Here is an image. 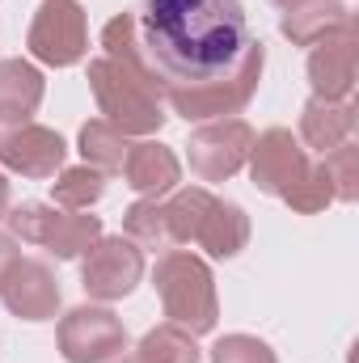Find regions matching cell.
<instances>
[{
  "mask_svg": "<svg viewBox=\"0 0 359 363\" xmlns=\"http://www.w3.org/2000/svg\"><path fill=\"white\" fill-rule=\"evenodd\" d=\"M136 34L144 60L157 72L161 101L165 93L228 81L258 43L250 34L241 0H144Z\"/></svg>",
  "mask_w": 359,
  "mask_h": 363,
  "instance_id": "6da1fadb",
  "label": "cell"
},
{
  "mask_svg": "<svg viewBox=\"0 0 359 363\" xmlns=\"http://www.w3.org/2000/svg\"><path fill=\"white\" fill-rule=\"evenodd\" d=\"M355 68H359V30L355 21H347L343 30H334L321 43H313V55H309L313 97H321V101H351Z\"/></svg>",
  "mask_w": 359,
  "mask_h": 363,
  "instance_id": "30bf717a",
  "label": "cell"
},
{
  "mask_svg": "<svg viewBox=\"0 0 359 363\" xmlns=\"http://www.w3.org/2000/svg\"><path fill=\"white\" fill-rule=\"evenodd\" d=\"M211 203H216V194H211V190H203V186L174 190V199H170V203H161V207H165L170 245H190V241L199 237V228H203V220H207Z\"/></svg>",
  "mask_w": 359,
  "mask_h": 363,
  "instance_id": "d6986e66",
  "label": "cell"
},
{
  "mask_svg": "<svg viewBox=\"0 0 359 363\" xmlns=\"http://www.w3.org/2000/svg\"><path fill=\"white\" fill-rule=\"evenodd\" d=\"M47 81L30 60H0V127L30 123V114L43 106Z\"/></svg>",
  "mask_w": 359,
  "mask_h": 363,
  "instance_id": "2e32d148",
  "label": "cell"
},
{
  "mask_svg": "<svg viewBox=\"0 0 359 363\" xmlns=\"http://www.w3.org/2000/svg\"><path fill=\"white\" fill-rule=\"evenodd\" d=\"M9 216V178L0 174V220Z\"/></svg>",
  "mask_w": 359,
  "mask_h": 363,
  "instance_id": "83f0119b",
  "label": "cell"
},
{
  "mask_svg": "<svg viewBox=\"0 0 359 363\" xmlns=\"http://www.w3.org/2000/svg\"><path fill=\"white\" fill-rule=\"evenodd\" d=\"M17 258H21V250H17V237L0 233V283H4V274L17 267Z\"/></svg>",
  "mask_w": 359,
  "mask_h": 363,
  "instance_id": "4316f807",
  "label": "cell"
},
{
  "mask_svg": "<svg viewBox=\"0 0 359 363\" xmlns=\"http://www.w3.org/2000/svg\"><path fill=\"white\" fill-rule=\"evenodd\" d=\"M60 355L68 363H114L127 351V330L123 321L101 308V304H81L60 321Z\"/></svg>",
  "mask_w": 359,
  "mask_h": 363,
  "instance_id": "ba28073f",
  "label": "cell"
},
{
  "mask_svg": "<svg viewBox=\"0 0 359 363\" xmlns=\"http://www.w3.org/2000/svg\"><path fill=\"white\" fill-rule=\"evenodd\" d=\"M123 228L136 245L148 250H170V228H165V207L157 199H140L123 211Z\"/></svg>",
  "mask_w": 359,
  "mask_h": 363,
  "instance_id": "603a6c76",
  "label": "cell"
},
{
  "mask_svg": "<svg viewBox=\"0 0 359 363\" xmlns=\"http://www.w3.org/2000/svg\"><path fill=\"white\" fill-rule=\"evenodd\" d=\"M347 21H351V13H347L343 0H287L283 17H279V30L292 47H313L326 34L343 30Z\"/></svg>",
  "mask_w": 359,
  "mask_h": 363,
  "instance_id": "9a60e30c",
  "label": "cell"
},
{
  "mask_svg": "<svg viewBox=\"0 0 359 363\" xmlns=\"http://www.w3.org/2000/svg\"><path fill=\"white\" fill-rule=\"evenodd\" d=\"M89 89L97 110L106 114L110 127H118L123 135H153L161 131L165 123V110H161V93L153 85H144L140 77H131L123 64L114 60H93L89 64Z\"/></svg>",
  "mask_w": 359,
  "mask_h": 363,
  "instance_id": "3957f363",
  "label": "cell"
},
{
  "mask_svg": "<svg viewBox=\"0 0 359 363\" xmlns=\"http://www.w3.org/2000/svg\"><path fill=\"white\" fill-rule=\"evenodd\" d=\"M279 4H287V0H279Z\"/></svg>",
  "mask_w": 359,
  "mask_h": 363,
  "instance_id": "f1b7e54d",
  "label": "cell"
},
{
  "mask_svg": "<svg viewBox=\"0 0 359 363\" xmlns=\"http://www.w3.org/2000/svg\"><path fill=\"white\" fill-rule=\"evenodd\" d=\"M254 127L245 118H216L190 135V174L199 182H228L245 169Z\"/></svg>",
  "mask_w": 359,
  "mask_h": 363,
  "instance_id": "9c48e42d",
  "label": "cell"
},
{
  "mask_svg": "<svg viewBox=\"0 0 359 363\" xmlns=\"http://www.w3.org/2000/svg\"><path fill=\"white\" fill-rule=\"evenodd\" d=\"M26 47L38 64L47 68H72L85 60L89 51V26H85V9L77 0H43L34 9Z\"/></svg>",
  "mask_w": 359,
  "mask_h": 363,
  "instance_id": "8992f818",
  "label": "cell"
},
{
  "mask_svg": "<svg viewBox=\"0 0 359 363\" xmlns=\"http://www.w3.org/2000/svg\"><path fill=\"white\" fill-rule=\"evenodd\" d=\"M144 279V250L131 241V237H97L89 250H85V262H81V287L89 300H123L140 287Z\"/></svg>",
  "mask_w": 359,
  "mask_h": 363,
  "instance_id": "52a82bcc",
  "label": "cell"
},
{
  "mask_svg": "<svg viewBox=\"0 0 359 363\" xmlns=\"http://www.w3.org/2000/svg\"><path fill=\"white\" fill-rule=\"evenodd\" d=\"M9 228L17 241H30V245H43L51 250L55 258H85L93 241L101 237V220L97 216H64L47 203H17L9 216Z\"/></svg>",
  "mask_w": 359,
  "mask_h": 363,
  "instance_id": "277c9868",
  "label": "cell"
},
{
  "mask_svg": "<svg viewBox=\"0 0 359 363\" xmlns=\"http://www.w3.org/2000/svg\"><path fill=\"white\" fill-rule=\"evenodd\" d=\"M153 287L165 304V317L170 325L186 330L190 338L199 334H211L216 321H220V300H216V279L207 271L203 258L194 254H182V250H170L157 271H153Z\"/></svg>",
  "mask_w": 359,
  "mask_h": 363,
  "instance_id": "7a4b0ae2",
  "label": "cell"
},
{
  "mask_svg": "<svg viewBox=\"0 0 359 363\" xmlns=\"http://www.w3.org/2000/svg\"><path fill=\"white\" fill-rule=\"evenodd\" d=\"M0 300L21 321H51L60 313V279L38 258H17V267L0 283Z\"/></svg>",
  "mask_w": 359,
  "mask_h": 363,
  "instance_id": "4fadbf2b",
  "label": "cell"
},
{
  "mask_svg": "<svg viewBox=\"0 0 359 363\" xmlns=\"http://www.w3.org/2000/svg\"><path fill=\"white\" fill-rule=\"evenodd\" d=\"M263 68H267V47L254 43L250 55L241 60V68L228 77V81H216L207 89H190V93H165L170 110L182 114L186 123H216V118H233L250 106V97L258 93L263 81Z\"/></svg>",
  "mask_w": 359,
  "mask_h": 363,
  "instance_id": "5b68a950",
  "label": "cell"
},
{
  "mask_svg": "<svg viewBox=\"0 0 359 363\" xmlns=\"http://www.w3.org/2000/svg\"><path fill=\"white\" fill-rule=\"evenodd\" d=\"M211 363H279L263 338L254 334H224L211 347Z\"/></svg>",
  "mask_w": 359,
  "mask_h": 363,
  "instance_id": "484cf974",
  "label": "cell"
},
{
  "mask_svg": "<svg viewBox=\"0 0 359 363\" xmlns=\"http://www.w3.org/2000/svg\"><path fill=\"white\" fill-rule=\"evenodd\" d=\"M64 157H68L64 135L43 127V123L0 127V165L21 174V178H55L64 169Z\"/></svg>",
  "mask_w": 359,
  "mask_h": 363,
  "instance_id": "8fae6325",
  "label": "cell"
},
{
  "mask_svg": "<svg viewBox=\"0 0 359 363\" xmlns=\"http://www.w3.org/2000/svg\"><path fill=\"white\" fill-rule=\"evenodd\" d=\"M355 131V101H321L309 97L300 110V135L309 148L330 152L338 144H347V135Z\"/></svg>",
  "mask_w": 359,
  "mask_h": 363,
  "instance_id": "e0dca14e",
  "label": "cell"
},
{
  "mask_svg": "<svg viewBox=\"0 0 359 363\" xmlns=\"http://www.w3.org/2000/svg\"><path fill=\"white\" fill-rule=\"evenodd\" d=\"M250 178L263 194L283 199L296 182L309 174V152L300 148V140L287 131V127H270L263 135H254V148H250Z\"/></svg>",
  "mask_w": 359,
  "mask_h": 363,
  "instance_id": "7c38bea8",
  "label": "cell"
},
{
  "mask_svg": "<svg viewBox=\"0 0 359 363\" xmlns=\"http://www.w3.org/2000/svg\"><path fill=\"white\" fill-rule=\"evenodd\" d=\"M283 203H287L292 211H300V216L326 211V207L334 203V190H330V182H326V169H321V165H309V174L283 194Z\"/></svg>",
  "mask_w": 359,
  "mask_h": 363,
  "instance_id": "d4e9b609",
  "label": "cell"
},
{
  "mask_svg": "<svg viewBox=\"0 0 359 363\" xmlns=\"http://www.w3.org/2000/svg\"><path fill=\"white\" fill-rule=\"evenodd\" d=\"M194 245H203L211 258H237L250 245V216L237 203L216 199L207 220H203V228H199V237H194Z\"/></svg>",
  "mask_w": 359,
  "mask_h": 363,
  "instance_id": "ac0fdd59",
  "label": "cell"
},
{
  "mask_svg": "<svg viewBox=\"0 0 359 363\" xmlns=\"http://www.w3.org/2000/svg\"><path fill=\"white\" fill-rule=\"evenodd\" d=\"M118 363H199V347H194V338L186 330L165 321V325L148 330L140 338V347L127 351Z\"/></svg>",
  "mask_w": 359,
  "mask_h": 363,
  "instance_id": "ffe728a7",
  "label": "cell"
},
{
  "mask_svg": "<svg viewBox=\"0 0 359 363\" xmlns=\"http://www.w3.org/2000/svg\"><path fill=\"white\" fill-rule=\"evenodd\" d=\"M321 169H326V182H330V190H334L338 203H355L359 199V148L355 144L330 148L326 161H321Z\"/></svg>",
  "mask_w": 359,
  "mask_h": 363,
  "instance_id": "cb8c5ba5",
  "label": "cell"
},
{
  "mask_svg": "<svg viewBox=\"0 0 359 363\" xmlns=\"http://www.w3.org/2000/svg\"><path fill=\"white\" fill-rule=\"evenodd\" d=\"M123 178L136 194L144 199H161L170 190H178L182 182V165L174 157V148L157 144V140H144V144H131L127 148V161H123Z\"/></svg>",
  "mask_w": 359,
  "mask_h": 363,
  "instance_id": "5bb4252c",
  "label": "cell"
},
{
  "mask_svg": "<svg viewBox=\"0 0 359 363\" xmlns=\"http://www.w3.org/2000/svg\"><path fill=\"white\" fill-rule=\"evenodd\" d=\"M127 148H131L127 135L118 127H110L106 118H89L81 127V157H85V165L97 169V174H118L123 161H127Z\"/></svg>",
  "mask_w": 359,
  "mask_h": 363,
  "instance_id": "44dd1931",
  "label": "cell"
},
{
  "mask_svg": "<svg viewBox=\"0 0 359 363\" xmlns=\"http://www.w3.org/2000/svg\"><path fill=\"white\" fill-rule=\"evenodd\" d=\"M51 190H55V203L60 207L85 211V207H93L106 194V174H97L89 165H72V169H60V178L51 182Z\"/></svg>",
  "mask_w": 359,
  "mask_h": 363,
  "instance_id": "7402d4cb",
  "label": "cell"
}]
</instances>
